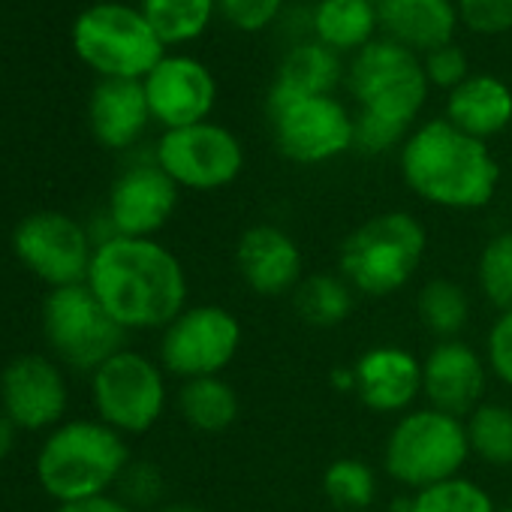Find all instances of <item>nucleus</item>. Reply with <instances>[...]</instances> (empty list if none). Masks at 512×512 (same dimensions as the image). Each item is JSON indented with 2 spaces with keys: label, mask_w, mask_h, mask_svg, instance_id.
<instances>
[{
  "label": "nucleus",
  "mask_w": 512,
  "mask_h": 512,
  "mask_svg": "<svg viewBox=\"0 0 512 512\" xmlns=\"http://www.w3.org/2000/svg\"><path fill=\"white\" fill-rule=\"evenodd\" d=\"M88 121L94 139L103 148L109 151L133 148L145 136L148 124L154 121L148 109L145 85L136 79H100L88 103Z\"/></svg>",
  "instance_id": "obj_21"
},
{
  "label": "nucleus",
  "mask_w": 512,
  "mask_h": 512,
  "mask_svg": "<svg viewBox=\"0 0 512 512\" xmlns=\"http://www.w3.org/2000/svg\"><path fill=\"white\" fill-rule=\"evenodd\" d=\"M332 386L341 389V392H356V374H353V365L344 368V371H332Z\"/></svg>",
  "instance_id": "obj_41"
},
{
  "label": "nucleus",
  "mask_w": 512,
  "mask_h": 512,
  "mask_svg": "<svg viewBox=\"0 0 512 512\" xmlns=\"http://www.w3.org/2000/svg\"><path fill=\"white\" fill-rule=\"evenodd\" d=\"M235 269L250 293L284 299L305 281V256L287 229L275 223H253L235 244Z\"/></svg>",
  "instance_id": "obj_17"
},
{
  "label": "nucleus",
  "mask_w": 512,
  "mask_h": 512,
  "mask_svg": "<svg viewBox=\"0 0 512 512\" xmlns=\"http://www.w3.org/2000/svg\"><path fill=\"white\" fill-rule=\"evenodd\" d=\"M311 37L338 55H356L380 37L377 0H317Z\"/></svg>",
  "instance_id": "obj_24"
},
{
  "label": "nucleus",
  "mask_w": 512,
  "mask_h": 512,
  "mask_svg": "<svg viewBox=\"0 0 512 512\" xmlns=\"http://www.w3.org/2000/svg\"><path fill=\"white\" fill-rule=\"evenodd\" d=\"M422 67H425V79L431 88H440V91H455L467 76H470V64H467V55L461 46L449 43L443 49H434L428 55H422Z\"/></svg>",
  "instance_id": "obj_38"
},
{
  "label": "nucleus",
  "mask_w": 512,
  "mask_h": 512,
  "mask_svg": "<svg viewBox=\"0 0 512 512\" xmlns=\"http://www.w3.org/2000/svg\"><path fill=\"white\" fill-rule=\"evenodd\" d=\"M428 232L410 211H383L359 223L338 250V275L365 299L401 293L419 272Z\"/></svg>",
  "instance_id": "obj_4"
},
{
  "label": "nucleus",
  "mask_w": 512,
  "mask_h": 512,
  "mask_svg": "<svg viewBox=\"0 0 512 512\" xmlns=\"http://www.w3.org/2000/svg\"><path fill=\"white\" fill-rule=\"evenodd\" d=\"M85 284L124 332H163L187 308L184 266L157 238L100 241Z\"/></svg>",
  "instance_id": "obj_1"
},
{
  "label": "nucleus",
  "mask_w": 512,
  "mask_h": 512,
  "mask_svg": "<svg viewBox=\"0 0 512 512\" xmlns=\"http://www.w3.org/2000/svg\"><path fill=\"white\" fill-rule=\"evenodd\" d=\"M154 163L181 190L211 193L229 187L244 172V145L229 127L202 121L181 130H163L154 145Z\"/></svg>",
  "instance_id": "obj_12"
},
{
  "label": "nucleus",
  "mask_w": 512,
  "mask_h": 512,
  "mask_svg": "<svg viewBox=\"0 0 512 512\" xmlns=\"http://www.w3.org/2000/svg\"><path fill=\"white\" fill-rule=\"evenodd\" d=\"M55 512H136V509H130L118 494H103V497H91L79 503H61Z\"/></svg>",
  "instance_id": "obj_39"
},
{
  "label": "nucleus",
  "mask_w": 512,
  "mask_h": 512,
  "mask_svg": "<svg viewBox=\"0 0 512 512\" xmlns=\"http://www.w3.org/2000/svg\"><path fill=\"white\" fill-rule=\"evenodd\" d=\"M142 13L166 49L187 46L208 31L217 16V0H142Z\"/></svg>",
  "instance_id": "obj_29"
},
{
  "label": "nucleus",
  "mask_w": 512,
  "mask_h": 512,
  "mask_svg": "<svg viewBox=\"0 0 512 512\" xmlns=\"http://www.w3.org/2000/svg\"><path fill=\"white\" fill-rule=\"evenodd\" d=\"M67 401V377L46 356H19L0 374V407L19 431L58 428Z\"/></svg>",
  "instance_id": "obj_16"
},
{
  "label": "nucleus",
  "mask_w": 512,
  "mask_h": 512,
  "mask_svg": "<svg viewBox=\"0 0 512 512\" xmlns=\"http://www.w3.org/2000/svg\"><path fill=\"white\" fill-rule=\"evenodd\" d=\"M476 287L497 314L512 311V229L491 235L479 250Z\"/></svg>",
  "instance_id": "obj_32"
},
{
  "label": "nucleus",
  "mask_w": 512,
  "mask_h": 512,
  "mask_svg": "<svg viewBox=\"0 0 512 512\" xmlns=\"http://www.w3.org/2000/svg\"><path fill=\"white\" fill-rule=\"evenodd\" d=\"M398 169L413 196L443 211H479L500 187V163L488 142L461 133L446 118L413 127L398 151Z\"/></svg>",
  "instance_id": "obj_2"
},
{
  "label": "nucleus",
  "mask_w": 512,
  "mask_h": 512,
  "mask_svg": "<svg viewBox=\"0 0 512 512\" xmlns=\"http://www.w3.org/2000/svg\"><path fill=\"white\" fill-rule=\"evenodd\" d=\"M347 88L359 112L386 118L407 130L416 127L431 91L422 55L398 46L389 37H377L350 58Z\"/></svg>",
  "instance_id": "obj_6"
},
{
  "label": "nucleus",
  "mask_w": 512,
  "mask_h": 512,
  "mask_svg": "<svg viewBox=\"0 0 512 512\" xmlns=\"http://www.w3.org/2000/svg\"><path fill=\"white\" fill-rule=\"evenodd\" d=\"M485 365L488 374L512 389V311H500L485 332Z\"/></svg>",
  "instance_id": "obj_37"
},
{
  "label": "nucleus",
  "mask_w": 512,
  "mask_h": 512,
  "mask_svg": "<svg viewBox=\"0 0 512 512\" xmlns=\"http://www.w3.org/2000/svg\"><path fill=\"white\" fill-rule=\"evenodd\" d=\"M266 112L278 151L299 166H323L353 151L356 115L338 94L266 103Z\"/></svg>",
  "instance_id": "obj_11"
},
{
  "label": "nucleus",
  "mask_w": 512,
  "mask_h": 512,
  "mask_svg": "<svg viewBox=\"0 0 512 512\" xmlns=\"http://www.w3.org/2000/svg\"><path fill=\"white\" fill-rule=\"evenodd\" d=\"M488 365L467 341H434L422 356V398L428 407L467 419L485 401Z\"/></svg>",
  "instance_id": "obj_18"
},
{
  "label": "nucleus",
  "mask_w": 512,
  "mask_h": 512,
  "mask_svg": "<svg viewBox=\"0 0 512 512\" xmlns=\"http://www.w3.org/2000/svg\"><path fill=\"white\" fill-rule=\"evenodd\" d=\"M293 308L302 323L314 329H335L350 320L356 308V293L353 287L332 272L308 275L299 290L293 293Z\"/></svg>",
  "instance_id": "obj_27"
},
{
  "label": "nucleus",
  "mask_w": 512,
  "mask_h": 512,
  "mask_svg": "<svg viewBox=\"0 0 512 512\" xmlns=\"http://www.w3.org/2000/svg\"><path fill=\"white\" fill-rule=\"evenodd\" d=\"M407 512H500L494 497L470 476H452L410 494Z\"/></svg>",
  "instance_id": "obj_31"
},
{
  "label": "nucleus",
  "mask_w": 512,
  "mask_h": 512,
  "mask_svg": "<svg viewBox=\"0 0 512 512\" xmlns=\"http://www.w3.org/2000/svg\"><path fill=\"white\" fill-rule=\"evenodd\" d=\"M181 187L151 160L127 166L109 190L106 220L112 235L154 238L175 214Z\"/></svg>",
  "instance_id": "obj_15"
},
{
  "label": "nucleus",
  "mask_w": 512,
  "mask_h": 512,
  "mask_svg": "<svg viewBox=\"0 0 512 512\" xmlns=\"http://www.w3.org/2000/svg\"><path fill=\"white\" fill-rule=\"evenodd\" d=\"M154 512H205V509H199V506H193V503H163V506H157Z\"/></svg>",
  "instance_id": "obj_42"
},
{
  "label": "nucleus",
  "mask_w": 512,
  "mask_h": 512,
  "mask_svg": "<svg viewBox=\"0 0 512 512\" xmlns=\"http://www.w3.org/2000/svg\"><path fill=\"white\" fill-rule=\"evenodd\" d=\"M76 55L103 79L142 82L169 52L142 10L124 4H97L73 25Z\"/></svg>",
  "instance_id": "obj_7"
},
{
  "label": "nucleus",
  "mask_w": 512,
  "mask_h": 512,
  "mask_svg": "<svg viewBox=\"0 0 512 512\" xmlns=\"http://www.w3.org/2000/svg\"><path fill=\"white\" fill-rule=\"evenodd\" d=\"M347 82L344 55L332 52L329 46L311 40L293 43L275 73L266 103H284L296 97H329Z\"/></svg>",
  "instance_id": "obj_23"
},
{
  "label": "nucleus",
  "mask_w": 512,
  "mask_h": 512,
  "mask_svg": "<svg viewBox=\"0 0 512 512\" xmlns=\"http://www.w3.org/2000/svg\"><path fill=\"white\" fill-rule=\"evenodd\" d=\"M94 247L91 229L61 211L28 214L13 232V250L22 266L52 290L85 284Z\"/></svg>",
  "instance_id": "obj_13"
},
{
  "label": "nucleus",
  "mask_w": 512,
  "mask_h": 512,
  "mask_svg": "<svg viewBox=\"0 0 512 512\" xmlns=\"http://www.w3.org/2000/svg\"><path fill=\"white\" fill-rule=\"evenodd\" d=\"M244 341V329L229 308L187 305L160 335L157 362L166 374L184 380L223 377Z\"/></svg>",
  "instance_id": "obj_10"
},
{
  "label": "nucleus",
  "mask_w": 512,
  "mask_h": 512,
  "mask_svg": "<svg viewBox=\"0 0 512 512\" xmlns=\"http://www.w3.org/2000/svg\"><path fill=\"white\" fill-rule=\"evenodd\" d=\"M151 118L163 130H181L211 121L217 106V79L193 55H166L145 79Z\"/></svg>",
  "instance_id": "obj_14"
},
{
  "label": "nucleus",
  "mask_w": 512,
  "mask_h": 512,
  "mask_svg": "<svg viewBox=\"0 0 512 512\" xmlns=\"http://www.w3.org/2000/svg\"><path fill=\"white\" fill-rule=\"evenodd\" d=\"M377 13L380 37H389L416 55L455 43L461 28L455 0H377Z\"/></svg>",
  "instance_id": "obj_20"
},
{
  "label": "nucleus",
  "mask_w": 512,
  "mask_h": 512,
  "mask_svg": "<svg viewBox=\"0 0 512 512\" xmlns=\"http://www.w3.org/2000/svg\"><path fill=\"white\" fill-rule=\"evenodd\" d=\"M413 130L398 127L386 118L368 115V112H356V136H353V151H362L368 157H380L389 151H401V145L407 142Z\"/></svg>",
  "instance_id": "obj_36"
},
{
  "label": "nucleus",
  "mask_w": 512,
  "mask_h": 512,
  "mask_svg": "<svg viewBox=\"0 0 512 512\" xmlns=\"http://www.w3.org/2000/svg\"><path fill=\"white\" fill-rule=\"evenodd\" d=\"M470 458L494 470H512V407L503 401H482L467 419Z\"/></svg>",
  "instance_id": "obj_28"
},
{
  "label": "nucleus",
  "mask_w": 512,
  "mask_h": 512,
  "mask_svg": "<svg viewBox=\"0 0 512 512\" xmlns=\"http://www.w3.org/2000/svg\"><path fill=\"white\" fill-rule=\"evenodd\" d=\"M500 512H512V503H509V506H503V509H500Z\"/></svg>",
  "instance_id": "obj_43"
},
{
  "label": "nucleus",
  "mask_w": 512,
  "mask_h": 512,
  "mask_svg": "<svg viewBox=\"0 0 512 512\" xmlns=\"http://www.w3.org/2000/svg\"><path fill=\"white\" fill-rule=\"evenodd\" d=\"M356 398L380 416H404L422 398V359L398 344L365 350L353 362Z\"/></svg>",
  "instance_id": "obj_19"
},
{
  "label": "nucleus",
  "mask_w": 512,
  "mask_h": 512,
  "mask_svg": "<svg viewBox=\"0 0 512 512\" xmlns=\"http://www.w3.org/2000/svg\"><path fill=\"white\" fill-rule=\"evenodd\" d=\"M470 461V443L464 419L434 407H413L395 419L383 443L386 476L413 491L461 476Z\"/></svg>",
  "instance_id": "obj_5"
},
{
  "label": "nucleus",
  "mask_w": 512,
  "mask_h": 512,
  "mask_svg": "<svg viewBox=\"0 0 512 512\" xmlns=\"http://www.w3.org/2000/svg\"><path fill=\"white\" fill-rule=\"evenodd\" d=\"M443 118L473 139H494L512 124V88L494 73H470L446 94Z\"/></svg>",
  "instance_id": "obj_22"
},
{
  "label": "nucleus",
  "mask_w": 512,
  "mask_h": 512,
  "mask_svg": "<svg viewBox=\"0 0 512 512\" xmlns=\"http://www.w3.org/2000/svg\"><path fill=\"white\" fill-rule=\"evenodd\" d=\"M181 419L202 434H220L226 431L238 413L241 401L238 392L229 380L223 377H199V380H184L178 395H175Z\"/></svg>",
  "instance_id": "obj_25"
},
{
  "label": "nucleus",
  "mask_w": 512,
  "mask_h": 512,
  "mask_svg": "<svg viewBox=\"0 0 512 512\" xmlns=\"http://www.w3.org/2000/svg\"><path fill=\"white\" fill-rule=\"evenodd\" d=\"M458 19L470 34L503 37L512 31V0H455Z\"/></svg>",
  "instance_id": "obj_35"
},
{
  "label": "nucleus",
  "mask_w": 512,
  "mask_h": 512,
  "mask_svg": "<svg viewBox=\"0 0 512 512\" xmlns=\"http://www.w3.org/2000/svg\"><path fill=\"white\" fill-rule=\"evenodd\" d=\"M130 464L124 434L100 419H70L49 431L37 455V479L58 503L109 494Z\"/></svg>",
  "instance_id": "obj_3"
},
{
  "label": "nucleus",
  "mask_w": 512,
  "mask_h": 512,
  "mask_svg": "<svg viewBox=\"0 0 512 512\" xmlns=\"http://www.w3.org/2000/svg\"><path fill=\"white\" fill-rule=\"evenodd\" d=\"M416 317L434 341H455L470 323V296L452 278H431L416 293Z\"/></svg>",
  "instance_id": "obj_26"
},
{
  "label": "nucleus",
  "mask_w": 512,
  "mask_h": 512,
  "mask_svg": "<svg viewBox=\"0 0 512 512\" xmlns=\"http://www.w3.org/2000/svg\"><path fill=\"white\" fill-rule=\"evenodd\" d=\"M91 398L97 419L118 434H148L169 404L166 371L145 353L124 347L91 374Z\"/></svg>",
  "instance_id": "obj_8"
},
{
  "label": "nucleus",
  "mask_w": 512,
  "mask_h": 512,
  "mask_svg": "<svg viewBox=\"0 0 512 512\" xmlns=\"http://www.w3.org/2000/svg\"><path fill=\"white\" fill-rule=\"evenodd\" d=\"M16 425L0 413V461H7L10 458V452L16 449Z\"/></svg>",
  "instance_id": "obj_40"
},
{
  "label": "nucleus",
  "mask_w": 512,
  "mask_h": 512,
  "mask_svg": "<svg viewBox=\"0 0 512 512\" xmlns=\"http://www.w3.org/2000/svg\"><path fill=\"white\" fill-rule=\"evenodd\" d=\"M43 332L64 365L91 374L121 353L127 341V332L109 317L88 284L58 287L46 296Z\"/></svg>",
  "instance_id": "obj_9"
},
{
  "label": "nucleus",
  "mask_w": 512,
  "mask_h": 512,
  "mask_svg": "<svg viewBox=\"0 0 512 512\" xmlns=\"http://www.w3.org/2000/svg\"><path fill=\"white\" fill-rule=\"evenodd\" d=\"M217 16L241 34H260L284 16V0H217Z\"/></svg>",
  "instance_id": "obj_34"
},
{
  "label": "nucleus",
  "mask_w": 512,
  "mask_h": 512,
  "mask_svg": "<svg viewBox=\"0 0 512 512\" xmlns=\"http://www.w3.org/2000/svg\"><path fill=\"white\" fill-rule=\"evenodd\" d=\"M115 488H118V497L136 512L139 509L154 512L157 506H163L160 503V497H163V473L151 461H130Z\"/></svg>",
  "instance_id": "obj_33"
},
{
  "label": "nucleus",
  "mask_w": 512,
  "mask_h": 512,
  "mask_svg": "<svg viewBox=\"0 0 512 512\" xmlns=\"http://www.w3.org/2000/svg\"><path fill=\"white\" fill-rule=\"evenodd\" d=\"M323 494L341 512H365L377 503L380 482L362 458H335L323 473Z\"/></svg>",
  "instance_id": "obj_30"
}]
</instances>
